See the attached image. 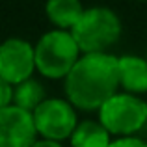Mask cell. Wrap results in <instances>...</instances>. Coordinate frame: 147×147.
I'll use <instances>...</instances> for the list:
<instances>
[{
    "instance_id": "obj_3",
    "label": "cell",
    "mask_w": 147,
    "mask_h": 147,
    "mask_svg": "<svg viewBox=\"0 0 147 147\" xmlns=\"http://www.w3.org/2000/svg\"><path fill=\"white\" fill-rule=\"evenodd\" d=\"M82 54H102L121 36V21L110 7L95 6L84 11L71 30Z\"/></svg>"
},
{
    "instance_id": "obj_13",
    "label": "cell",
    "mask_w": 147,
    "mask_h": 147,
    "mask_svg": "<svg viewBox=\"0 0 147 147\" xmlns=\"http://www.w3.org/2000/svg\"><path fill=\"white\" fill-rule=\"evenodd\" d=\"M110 147H147V144L144 140L136 136H129V138H117V140H112Z\"/></svg>"
},
{
    "instance_id": "obj_6",
    "label": "cell",
    "mask_w": 147,
    "mask_h": 147,
    "mask_svg": "<svg viewBox=\"0 0 147 147\" xmlns=\"http://www.w3.org/2000/svg\"><path fill=\"white\" fill-rule=\"evenodd\" d=\"M36 71V50L26 39L9 37L0 43V78L19 86L32 78Z\"/></svg>"
},
{
    "instance_id": "obj_12",
    "label": "cell",
    "mask_w": 147,
    "mask_h": 147,
    "mask_svg": "<svg viewBox=\"0 0 147 147\" xmlns=\"http://www.w3.org/2000/svg\"><path fill=\"white\" fill-rule=\"evenodd\" d=\"M13 104V86L0 78V110Z\"/></svg>"
},
{
    "instance_id": "obj_14",
    "label": "cell",
    "mask_w": 147,
    "mask_h": 147,
    "mask_svg": "<svg viewBox=\"0 0 147 147\" xmlns=\"http://www.w3.org/2000/svg\"><path fill=\"white\" fill-rule=\"evenodd\" d=\"M32 147H61V144H58V142H50V140H37Z\"/></svg>"
},
{
    "instance_id": "obj_2",
    "label": "cell",
    "mask_w": 147,
    "mask_h": 147,
    "mask_svg": "<svg viewBox=\"0 0 147 147\" xmlns=\"http://www.w3.org/2000/svg\"><path fill=\"white\" fill-rule=\"evenodd\" d=\"M36 69L50 80L63 78L80 60V49L71 32L50 30L43 34L36 45Z\"/></svg>"
},
{
    "instance_id": "obj_8",
    "label": "cell",
    "mask_w": 147,
    "mask_h": 147,
    "mask_svg": "<svg viewBox=\"0 0 147 147\" xmlns=\"http://www.w3.org/2000/svg\"><path fill=\"white\" fill-rule=\"evenodd\" d=\"M119 86L136 97L147 93V58L130 54L119 58Z\"/></svg>"
},
{
    "instance_id": "obj_4",
    "label": "cell",
    "mask_w": 147,
    "mask_h": 147,
    "mask_svg": "<svg viewBox=\"0 0 147 147\" xmlns=\"http://www.w3.org/2000/svg\"><path fill=\"white\" fill-rule=\"evenodd\" d=\"M99 123L110 134L129 138L147 123V102L130 93H115L100 106Z\"/></svg>"
},
{
    "instance_id": "obj_7",
    "label": "cell",
    "mask_w": 147,
    "mask_h": 147,
    "mask_svg": "<svg viewBox=\"0 0 147 147\" xmlns=\"http://www.w3.org/2000/svg\"><path fill=\"white\" fill-rule=\"evenodd\" d=\"M37 142L34 115L15 104L0 110V147H32Z\"/></svg>"
},
{
    "instance_id": "obj_11",
    "label": "cell",
    "mask_w": 147,
    "mask_h": 147,
    "mask_svg": "<svg viewBox=\"0 0 147 147\" xmlns=\"http://www.w3.org/2000/svg\"><path fill=\"white\" fill-rule=\"evenodd\" d=\"M43 100H47V97H45V88L36 78L24 80L22 84L13 88V104L17 108H21V110H26L30 114H34L36 108Z\"/></svg>"
},
{
    "instance_id": "obj_1",
    "label": "cell",
    "mask_w": 147,
    "mask_h": 147,
    "mask_svg": "<svg viewBox=\"0 0 147 147\" xmlns=\"http://www.w3.org/2000/svg\"><path fill=\"white\" fill-rule=\"evenodd\" d=\"M119 88V58L108 52L82 54L65 76L67 100L78 110H100Z\"/></svg>"
},
{
    "instance_id": "obj_5",
    "label": "cell",
    "mask_w": 147,
    "mask_h": 147,
    "mask_svg": "<svg viewBox=\"0 0 147 147\" xmlns=\"http://www.w3.org/2000/svg\"><path fill=\"white\" fill-rule=\"evenodd\" d=\"M32 115L37 136H43V140L58 142V144L71 138L75 129L78 127L76 108L67 99L43 100Z\"/></svg>"
},
{
    "instance_id": "obj_9",
    "label": "cell",
    "mask_w": 147,
    "mask_h": 147,
    "mask_svg": "<svg viewBox=\"0 0 147 147\" xmlns=\"http://www.w3.org/2000/svg\"><path fill=\"white\" fill-rule=\"evenodd\" d=\"M84 7L78 0H50L45 6L49 21L56 26L58 30L71 32L84 15Z\"/></svg>"
},
{
    "instance_id": "obj_10",
    "label": "cell",
    "mask_w": 147,
    "mask_h": 147,
    "mask_svg": "<svg viewBox=\"0 0 147 147\" xmlns=\"http://www.w3.org/2000/svg\"><path fill=\"white\" fill-rule=\"evenodd\" d=\"M73 147H110V132L99 121H82L69 138Z\"/></svg>"
}]
</instances>
